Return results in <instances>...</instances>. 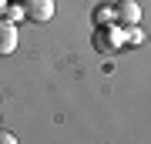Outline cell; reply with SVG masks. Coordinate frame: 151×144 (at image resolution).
Here are the masks:
<instances>
[{
    "label": "cell",
    "mask_w": 151,
    "mask_h": 144,
    "mask_svg": "<svg viewBox=\"0 0 151 144\" xmlns=\"http://www.w3.org/2000/svg\"><path fill=\"white\" fill-rule=\"evenodd\" d=\"M91 17H94V27H101V24H118V10H114V4H97Z\"/></svg>",
    "instance_id": "cell-5"
},
{
    "label": "cell",
    "mask_w": 151,
    "mask_h": 144,
    "mask_svg": "<svg viewBox=\"0 0 151 144\" xmlns=\"http://www.w3.org/2000/svg\"><path fill=\"white\" fill-rule=\"evenodd\" d=\"M7 7H10V4H7V0H0V17L7 14Z\"/></svg>",
    "instance_id": "cell-9"
},
{
    "label": "cell",
    "mask_w": 151,
    "mask_h": 144,
    "mask_svg": "<svg viewBox=\"0 0 151 144\" xmlns=\"http://www.w3.org/2000/svg\"><path fill=\"white\" fill-rule=\"evenodd\" d=\"M14 141H17V138H14L10 131H0V144H14Z\"/></svg>",
    "instance_id": "cell-8"
},
{
    "label": "cell",
    "mask_w": 151,
    "mask_h": 144,
    "mask_svg": "<svg viewBox=\"0 0 151 144\" xmlns=\"http://www.w3.org/2000/svg\"><path fill=\"white\" fill-rule=\"evenodd\" d=\"M114 10H118V24H124V27L141 20V4L138 0H121V4H114Z\"/></svg>",
    "instance_id": "cell-4"
},
{
    "label": "cell",
    "mask_w": 151,
    "mask_h": 144,
    "mask_svg": "<svg viewBox=\"0 0 151 144\" xmlns=\"http://www.w3.org/2000/svg\"><path fill=\"white\" fill-rule=\"evenodd\" d=\"M14 50H17V24L0 17V57H7Z\"/></svg>",
    "instance_id": "cell-3"
},
{
    "label": "cell",
    "mask_w": 151,
    "mask_h": 144,
    "mask_svg": "<svg viewBox=\"0 0 151 144\" xmlns=\"http://www.w3.org/2000/svg\"><path fill=\"white\" fill-rule=\"evenodd\" d=\"M24 14L34 24H47L54 17V0H24Z\"/></svg>",
    "instance_id": "cell-2"
},
{
    "label": "cell",
    "mask_w": 151,
    "mask_h": 144,
    "mask_svg": "<svg viewBox=\"0 0 151 144\" xmlns=\"http://www.w3.org/2000/svg\"><path fill=\"white\" fill-rule=\"evenodd\" d=\"M4 17H7V20H14V24H17V20H27V14H24V4H10Z\"/></svg>",
    "instance_id": "cell-6"
},
{
    "label": "cell",
    "mask_w": 151,
    "mask_h": 144,
    "mask_svg": "<svg viewBox=\"0 0 151 144\" xmlns=\"http://www.w3.org/2000/svg\"><path fill=\"white\" fill-rule=\"evenodd\" d=\"M121 44H128V27L124 24H101L94 30V47L97 50H118Z\"/></svg>",
    "instance_id": "cell-1"
},
{
    "label": "cell",
    "mask_w": 151,
    "mask_h": 144,
    "mask_svg": "<svg viewBox=\"0 0 151 144\" xmlns=\"http://www.w3.org/2000/svg\"><path fill=\"white\" fill-rule=\"evenodd\" d=\"M128 44H131V47H138V44H145V34L138 30V24H131V27H128Z\"/></svg>",
    "instance_id": "cell-7"
}]
</instances>
